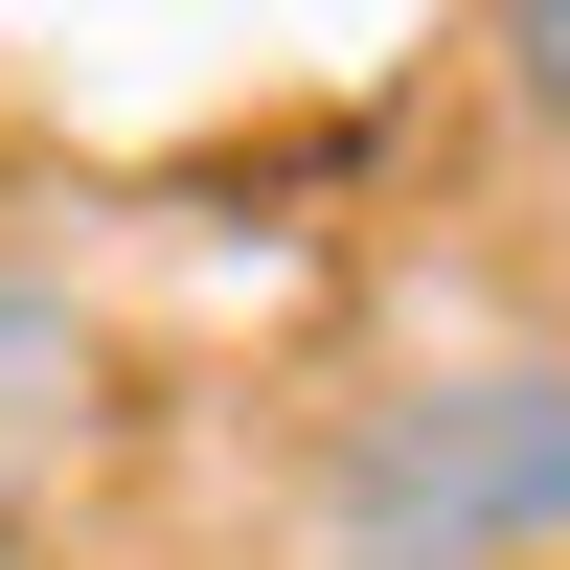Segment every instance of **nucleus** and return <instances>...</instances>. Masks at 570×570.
I'll return each mask as SVG.
<instances>
[{
    "instance_id": "obj_1",
    "label": "nucleus",
    "mask_w": 570,
    "mask_h": 570,
    "mask_svg": "<svg viewBox=\"0 0 570 570\" xmlns=\"http://www.w3.org/2000/svg\"><path fill=\"white\" fill-rule=\"evenodd\" d=\"M343 548H411V570L570 548V365H456V389L343 411Z\"/></svg>"
},
{
    "instance_id": "obj_2",
    "label": "nucleus",
    "mask_w": 570,
    "mask_h": 570,
    "mask_svg": "<svg viewBox=\"0 0 570 570\" xmlns=\"http://www.w3.org/2000/svg\"><path fill=\"white\" fill-rule=\"evenodd\" d=\"M69 434H91V297L0 252V525H23V480H46Z\"/></svg>"
},
{
    "instance_id": "obj_3",
    "label": "nucleus",
    "mask_w": 570,
    "mask_h": 570,
    "mask_svg": "<svg viewBox=\"0 0 570 570\" xmlns=\"http://www.w3.org/2000/svg\"><path fill=\"white\" fill-rule=\"evenodd\" d=\"M480 46H502V115L570 160V0H480Z\"/></svg>"
},
{
    "instance_id": "obj_4",
    "label": "nucleus",
    "mask_w": 570,
    "mask_h": 570,
    "mask_svg": "<svg viewBox=\"0 0 570 570\" xmlns=\"http://www.w3.org/2000/svg\"><path fill=\"white\" fill-rule=\"evenodd\" d=\"M320 570H411V548H320Z\"/></svg>"
}]
</instances>
